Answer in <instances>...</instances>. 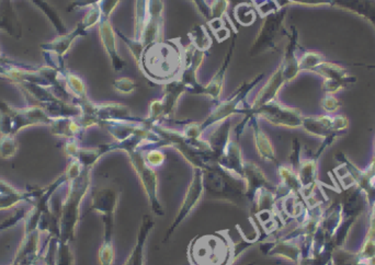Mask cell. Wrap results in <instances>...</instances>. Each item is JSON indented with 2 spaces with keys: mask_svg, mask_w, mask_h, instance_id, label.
Masks as SVG:
<instances>
[{
  "mask_svg": "<svg viewBox=\"0 0 375 265\" xmlns=\"http://www.w3.org/2000/svg\"><path fill=\"white\" fill-rule=\"evenodd\" d=\"M290 4H298L303 6H331L333 7L331 0H290Z\"/></svg>",
  "mask_w": 375,
  "mask_h": 265,
  "instance_id": "31",
  "label": "cell"
},
{
  "mask_svg": "<svg viewBox=\"0 0 375 265\" xmlns=\"http://www.w3.org/2000/svg\"><path fill=\"white\" fill-rule=\"evenodd\" d=\"M264 75L261 74L254 79L249 82H245L241 84V87L235 91V93L231 96L229 99L225 101L221 102L215 109L212 111L211 115L208 117L205 121L202 122L200 124H196V131L199 133L200 136L203 134L208 127H212V125L217 124L221 122L225 121V119H229L231 115H235L237 112H241L239 110V105L243 99L246 98L247 94L254 89L255 86L262 80Z\"/></svg>",
  "mask_w": 375,
  "mask_h": 265,
  "instance_id": "4",
  "label": "cell"
},
{
  "mask_svg": "<svg viewBox=\"0 0 375 265\" xmlns=\"http://www.w3.org/2000/svg\"><path fill=\"white\" fill-rule=\"evenodd\" d=\"M260 117L267 119L271 124L277 127H288V129H300L303 124L304 115L300 110L288 107L278 101V99L261 105L255 111L247 112L245 122L249 117Z\"/></svg>",
  "mask_w": 375,
  "mask_h": 265,
  "instance_id": "5",
  "label": "cell"
},
{
  "mask_svg": "<svg viewBox=\"0 0 375 265\" xmlns=\"http://www.w3.org/2000/svg\"><path fill=\"white\" fill-rule=\"evenodd\" d=\"M358 252L363 261L370 260L375 257V239H363L362 245Z\"/></svg>",
  "mask_w": 375,
  "mask_h": 265,
  "instance_id": "24",
  "label": "cell"
},
{
  "mask_svg": "<svg viewBox=\"0 0 375 265\" xmlns=\"http://www.w3.org/2000/svg\"><path fill=\"white\" fill-rule=\"evenodd\" d=\"M234 47H235V37L233 39V43H231V47H229V53H227V58H225L222 67L220 68L219 72L215 74V76L212 78L211 82L206 84V86H203V92H202V94L209 96V97H211L214 100H217L221 97L227 67H229V63H231V58H233Z\"/></svg>",
  "mask_w": 375,
  "mask_h": 265,
  "instance_id": "16",
  "label": "cell"
},
{
  "mask_svg": "<svg viewBox=\"0 0 375 265\" xmlns=\"http://www.w3.org/2000/svg\"><path fill=\"white\" fill-rule=\"evenodd\" d=\"M101 0H78V6L97 5Z\"/></svg>",
  "mask_w": 375,
  "mask_h": 265,
  "instance_id": "32",
  "label": "cell"
},
{
  "mask_svg": "<svg viewBox=\"0 0 375 265\" xmlns=\"http://www.w3.org/2000/svg\"><path fill=\"white\" fill-rule=\"evenodd\" d=\"M302 129L307 134L323 139L321 147L327 149L348 131L349 119L341 115L304 117Z\"/></svg>",
  "mask_w": 375,
  "mask_h": 265,
  "instance_id": "1",
  "label": "cell"
},
{
  "mask_svg": "<svg viewBox=\"0 0 375 265\" xmlns=\"http://www.w3.org/2000/svg\"><path fill=\"white\" fill-rule=\"evenodd\" d=\"M331 265H364V261L360 258L358 251L343 247L333 251Z\"/></svg>",
  "mask_w": 375,
  "mask_h": 265,
  "instance_id": "20",
  "label": "cell"
},
{
  "mask_svg": "<svg viewBox=\"0 0 375 265\" xmlns=\"http://www.w3.org/2000/svg\"><path fill=\"white\" fill-rule=\"evenodd\" d=\"M204 58H205V52L196 50V47L189 49V51L186 53V58H184L186 65L182 70V76H180L182 78L179 80L186 86L188 91L192 93L202 94L203 92V86L196 80V72L201 66Z\"/></svg>",
  "mask_w": 375,
  "mask_h": 265,
  "instance_id": "9",
  "label": "cell"
},
{
  "mask_svg": "<svg viewBox=\"0 0 375 265\" xmlns=\"http://www.w3.org/2000/svg\"><path fill=\"white\" fill-rule=\"evenodd\" d=\"M253 129H254L255 143H256L257 151L260 155L261 158L266 159L269 162L276 160V151L274 145L271 143L269 137L265 134L262 129L259 127L256 119H253Z\"/></svg>",
  "mask_w": 375,
  "mask_h": 265,
  "instance_id": "18",
  "label": "cell"
},
{
  "mask_svg": "<svg viewBox=\"0 0 375 265\" xmlns=\"http://www.w3.org/2000/svg\"><path fill=\"white\" fill-rule=\"evenodd\" d=\"M319 155L314 154L311 158L301 159L296 172L303 186V198L307 203L318 184V159Z\"/></svg>",
  "mask_w": 375,
  "mask_h": 265,
  "instance_id": "10",
  "label": "cell"
},
{
  "mask_svg": "<svg viewBox=\"0 0 375 265\" xmlns=\"http://www.w3.org/2000/svg\"><path fill=\"white\" fill-rule=\"evenodd\" d=\"M121 0H101L98 5L101 9L102 18H109Z\"/></svg>",
  "mask_w": 375,
  "mask_h": 265,
  "instance_id": "28",
  "label": "cell"
},
{
  "mask_svg": "<svg viewBox=\"0 0 375 265\" xmlns=\"http://www.w3.org/2000/svg\"><path fill=\"white\" fill-rule=\"evenodd\" d=\"M186 91H188V89L180 80H174V82L167 84L166 87H165V96L162 99L165 117H170L174 113L177 102L182 97V93Z\"/></svg>",
  "mask_w": 375,
  "mask_h": 265,
  "instance_id": "17",
  "label": "cell"
},
{
  "mask_svg": "<svg viewBox=\"0 0 375 265\" xmlns=\"http://www.w3.org/2000/svg\"><path fill=\"white\" fill-rule=\"evenodd\" d=\"M229 4L227 0H215V1L212 4L211 7H210L211 20H219L220 18H221L224 13H227Z\"/></svg>",
  "mask_w": 375,
  "mask_h": 265,
  "instance_id": "27",
  "label": "cell"
},
{
  "mask_svg": "<svg viewBox=\"0 0 375 265\" xmlns=\"http://www.w3.org/2000/svg\"><path fill=\"white\" fill-rule=\"evenodd\" d=\"M113 86H115V89L117 92L123 94L132 93L135 88H136V84H135L134 80L127 77L120 78V79L115 80Z\"/></svg>",
  "mask_w": 375,
  "mask_h": 265,
  "instance_id": "25",
  "label": "cell"
},
{
  "mask_svg": "<svg viewBox=\"0 0 375 265\" xmlns=\"http://www.w3.org/2000/svg\"><path fill=\"white\" fill-rule=\"evenodd\" d=\"M148 11V0H136L135 3V34L133 40L139 41L144 32Z\"/></svg>",
  "mask_w": 375,
  "mask_h": 265,
  "instance_id": "21",
  "label": "cell"
},
{
  "mask_svg": "<svg viewBox=\"0 0 375 265\" xmlns=\"http://www.w3.org/2000/svg\"><path fill=\"white\" fill-rule=\"evenodd\" d=\"M127 153L129 154L131 162L134 167L139 180L144 186L153 211L158 216L164 215V211H163L162 205L159 203L158 195H157V176L154 169L147 164L146 159L141 151L137 150V148L129 149Z\"/></svg>",
  "mask_w": 375,
  "mask_h": 265,
  "instance_id": "6",
  "label": "cell"
},
{
  "mask_svg": "<svg viewBox=\"0 0 375 265\" xmlns=\"http://www.w3.org/2000/svg\"><path fill=\"white\" fill-rule=\"evenodd\" d=\"M100 37H101L102 45L105 47L106 52L109 55L112 66L115 68V72H121V70H125L127 63L122 60L119 52H117L115 32L109 21V18H102L101 19Z\"/></svg>",
  "mask_w": 375,
  "mask_h": 265,
  "instance_id": "12",
  "label": "cell"
},
{
  "mask_svg": "<svg viewBox=\"0 0 375 265\" xmlns=\"http://www.w3.org/2000/svg\"><path fill=\"white\" fill-rule=\"evenodd\" d=\"M312 72L324 78L323 90L325 94H335L355 82V78L345 67L326 60L317 65Z\"/></svg>",
  "mask_w": 375,
  "mask_h": 265,
  "instance_id": "7",
  "label": "cell"
},
{
  "mask_svg": "<svg viewBox=\"0 0 375 265\" xmlns=\"http://www.w3.org/2000/svg\"><path fill=\"white\" fill-rule=\"evenodd\" d=\"M27 216V212L25 209H20L18 212L15 215L11 216V219H6L5 221L0 224V231H4V229L9 228V227H13L15 224L19 223V221H23V219H25Z\"/></svg>",
  "mask_w": 375,
  "mask_h": 265,
  "instance_id": "30",
  "label": "cell"
},
{
  "mask_svg": "<svg viewBox=\"0 0 375 265\" xmlns=\"http://www.w3.org/2000/svg\"><path fill=\"white\" fill-rule=\"evenodd\" d=\"M322 107L328 115H333L341 109V103L333 94H325V97L322 100Z\"/></svg>",
  "mask_w": 375,
  "mask_h": 265,
  "instance_id": "26",
  "label": "cell"
},
{
  "mask_svg": "<svg viewBox=\"0 0 375 265\" xmlns=\"http://www.w3.org/2000/svg\"><path fill=\"white\" fill-rule=\"evenodd\" d=\"M333 6L375 22V0H331Z\"/></svg>",
  "mask_w": 375,
  "mask_h": 265,
  "instance_id": "15",
  "label": "cell"
},
{
  "mask_svg": "<svg viewBox=\"0 0 375 265\" xmlns=\"http://www.w3.org/2000/svg\"><path fill=\"white\" fill-rule=\"evenodd\" d=\"M282 186L286 188L288 193L293 194L294 196L303 198V186H302L298 172L290 167L281 166L279 168Z\"/></svg>",
  "mask_w": 375,
  "mask_h": 265,
  "instance_id": "19",
  "label": "cell"
},
{
  "mask_svg": "<svg viewBox=\"0 0 375 265\" xmlns=\"http://www.w3.org/2000/svg\"><path fill=\"white\" fill-rule=\"evenodd\" d=\"M204 192V181H203V170L200 168L194 169L193 179H192L191 183H190L188 191H186V196H184V202L182 204V208H180L179 213L177 215L176 219H174V224L172 227L168 229L166 238L165 241L168 240L170 235L174 233V229L178 227V225L182 224V221L186 219V216L189 215L194 207L198 205L200 200L202 198Z\"/></svg>",
  "mask_w": 375,
  "mask_h": 265,
  "instance_id": "8",
  "label": "cell"
},
{
  "mask_svg": "<svg viewBox=\"0 0 375 265\" xmlns=\"http://www.w3.org/2000/svg\"><path fill=\"white\" fill-rule=\"evenodd\" d=\"M145 159H146L147 164L152 167V168H154V167L160 166L164 162L165 155L163 154L162 151L152 150L149 151L148 154L145 157Z\"/></svg>",
  "mask_w": 375,
  "mask_h": 265,
  "instance_id": "29",
  "label": "cell"
},
{
  "mask_svg": "<svg viewBox=\"0 0 375 265\" xmlns=\"http://www.w3.org/2000/svg\"><path fill=\"white\" fill-rule=\"evenodd\" d=\"M323 60H325V58H324V55L321 54V53L305 52L302 55L301 58H298V65H300L301 72L302 70L312 72Z\"/></svg>",
  "mask_w": 375,
  "mask_h": 265,
  "instance_id": "23",
  "label": "cell"
},
{
  "mask_svg": "<svg viewBox=\"0 0 375 265\" xmlns=\"http://www.w3.org/2000/svg\"><path fill=\"white\" fill-rule=\"evenodd\" d=\"M291 34L288 35V46L284 51V60L281 62L280 66L282 68V74H284V79L286 82H292L298 77L301 70H300V65H298V58L296 56V50H298V34L295 27H291Z\"/></svg>",
  "mask_w": 375,
  "mask_h": 265,
  "instance_id": "13",
  "label": "cell"
},
{
  "mask_svg": "<svg viewBox=\"0 0 375 265\" xmlns=\"http://www.w3.org/2000/svg\"><path fill=\"white\" fill-rule=\"evenodd\" d=\"M284 84H286V82L284 79V74H282V68L279 65V67L272 74L268 82L265 84V87L257 94V97L255 98L254 102L251 104V107L249 108L248 112L255 111V110L260 108L261 105L277 100L279 91H280L281 88L284 87Z\"/></svg>",
  "mask_w": 375,
  "mask_h": 265,
  "instance_id": "14",
  "label": "cell"
},
{
  "mask_svg": "<svg viewBox=\"0 0 375 265\" xmlns=\"http://www.w3.org/2000/svg\"><path fill=\"white\" fill-rule=\"evenodd\" d=\"M345 190L347 191L341 201L343 219H347V217L360 219L363 214L367 212L369 213V204L364 194L357 186H350Z\"/></svg>",
  "mask_w": 375,
  "mask_h": 265,
  "instance_id": "11",
  "label": "cell"
},
{
  "mask_svg": "<svg viewBox=\"0 0 375 265\" xmlns=\"http://www.w3.org/2000/svg\"><path fill=\"white\" fill-rule=\"evenodd\" d=\"M189 37L196 50L205 52L209 49L210 45H211L209 35L206 33L205 27L203 25H196V27H194L191 32L189 33Z\"/></svg>",
  "mask_w": 375,
  "mask_h": 265,
  "instance_id": "22",
  "label": "cell"
},
{
  "mask_svg": "<svg viewBox=\"0 0 375 265\" xmlns=\"http://www.w3.org/2000/svg\"><path fill=\"white\" fill-rule=\"evenodd\" d=\"M336 160L341 164V168L345 170V179L348 180L345 188L357 186L364 194L370 209L375 203V155L367 169L358 168L343 153L336 155Z\"/></svg>",
  "mask_w": 375,
  "mask_h": 265,
  "instance_id": "2",
  "label": "cell"
},
{
  "mask_svg": "<svg viewBox=\"0 0 375 265\" xmlns=\"http://www.w3.org/2000/svg\"><path fill=\"white\" fill-rule=\"evenodd\" d=\"M288 5L268 13L260 30L255 39L254 44L250 47V55L261 54L268 51H276L280 33L284 30V22L288 13Z\"/></svg>",
  "mask_w": 375,
  "mask_h": 265,
  "instance_id": "3",
  "label": "cell"
},
{
  "mask_svg": "<svg viewBox=\"0 0 375 265\" xmlns=\"http://www.w3.org/2000/svg\"><path fill=\"white\" fill-rule=\"evenodd\" d=\"M250 8H247V11H246V13H245V15H249V13H250ZM239 22H241V23H245V25H248V21H245L243 20V18H241V20H239Z\"/></svg>",
  "mask_w": 375,
  "mask_h": 265,
  "instance_id": "33",
  "label": "cell"
}]
</instances>
